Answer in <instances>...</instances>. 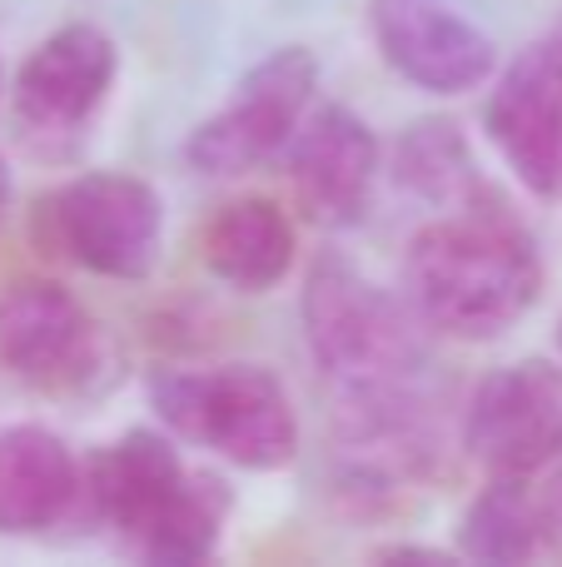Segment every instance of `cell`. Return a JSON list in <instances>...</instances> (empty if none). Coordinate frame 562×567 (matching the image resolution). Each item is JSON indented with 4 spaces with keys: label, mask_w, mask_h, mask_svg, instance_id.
I'll return each mask as SVG.
<instances>
[{
    "label": "cell",
    "mask_w": 562,
    "mask_h": 567,
    "mask_svg": "<svg viewBox=\"0 0 562 567\" xmlns=\"http://www.w3.org/2000/svg\"><path fill=\"white\" fill-rule=\"evenodd\" d=\"M414 313L444 339H503L543 293V259L503 199L454 209L418 229L404 259Z\"/></svg>",
    "instance_id": "1"
},
{
    "label": "cell",
    "mask_w": 562,
    "mask_h": 567,
    "mask_svg": "<svg viewBox=\"0 0 562 567\" xmlns=\"http://www.w3.org/2000/svg\"><path fill=\"white\" fill-rule=\"evenodd\" d=\"M149 409L175 439L199 443L249 473H274L299 453V413L264 363L165 369L149 379Z\"/></svg>",
    "instance_id": "2"
},
{
    "label": "cell",
    "mask_w": 562,
    "mask_h": 567,
    "mask_svg": "<svg viewBox=\"0 0 562 567\" xmlns=\"http://www.w3.org/2000/svg\"><path fill=\"white\" fill-rule=\"evenodd\" d=\"M299 313H304L309 353L319 373L334 379V389L414 379L428 359V323L414 313V303L358 275L344 255L314 259Z\"/></svg>",
    "instance_id": "3"
},
{
    "label": "cell",
    "mask_w": 562,
    "mask_h": 567,
    "mask_svg": "<svg viewBox=\"0 0 562 567\" xmlns=\"http://www.w3.org/2000/svg\"><path fill=\"white\" fill-rule=\"evenodd\" d=\"M45 249L100 279H145L165 239V205L139 175L95 169L40 199Z\"/></svg>",
    "instance_id": "4"
},
{
    "label": "cell",
    "mask_w": 562,
    "mask_h": 567,
    "mask_svg": "<svg viewBox=\"0 0 562 567\" xmlns=\"http://www.w3.org/2000/svg\"><path fill=\"white\" fill-rule=\"evenodd\" d=\"M314 90L319 60L304 45H284L264 55L235 85V100L219 115H209L205 125H195L185 145L189 169L209 179H239L284 159L309 105H314Z\"/></svg>",
    "instance_id": "5"
},
{
    "label": "cell",
    "mask_w": 562,
    "mask_h": 567,
    "mask_svg": "<svg viewBox=\"0 0 562 567\" xmlns=\"http://www.w3.org/2000/svg\"><path fill=\"white\" fill-rule=\"evenodd\" d=\"M464 449L478 468L533 478L562 458V363L518 359L483 373L464 409Z\"/></svg>",
    "instance_id": "6"
},
{
    "label": "cell",
    "mask_w": 562,
    "mask_h": 567,
    "mask_svg": "<svg viewBox=\"0 0 562 567\" xmlns=\"http://www.w3.org/2000/svg\"><path fill=\"white\" fill-rule=\"evenodd\" d=\"M483 130L503 165L538 199H562L558 185V135H562V30L518 50L493 70L483 105Z\"/></svg>",
    "instance_id": "7"
},
{
    "label": "cell",
    "mask_w": 562,
    "mask_h": 567,
    "mask_svg": "<svg viewBox=\"0 0 562 567\" xmlns=\"http://www.w3.org/2000/svg\"><path fill=\"white\" fill-rule=\"evenodd\" d=\"M368 30L384 65L428 95H468L498 70V45L454 0H368Z\"/></svg>",
    "instance_id": "8"
},
{
    "label": "cell",
    "mask_w": 562,
    "mask_h": 567,
    "mask_svg": "<svg viewBox=\"0 0 562 567\" xmlns=\"http://www.w3.org/2000/svg\"><path fill=\"white\" fill-rule=\"evenodd\" d=\"M294 205L319 229H354L368 215L378 179V140L368 120L344 105L304 115L294 145L284 150Z\"/></svg>",
    "instance_id": "9"
},
{
    "label": "cell",
    "mask_w": 562,
    "mask_h": 567,
    "mask_svg": "<svg viewBox=\"0 0 562 567\" xmlns=\"http://www.w3.org/2000/svg\"><path fill=\"white\" fill-rule=\"evenodd\" d=\"M115 40L90 20L60 25L20 60L10 105L30 135H75L115 85Z\"/></svg>",
    "instance_id": "10"
},
{
    "label": "cell",
    "mask_w": 562,
    "mask_h": 567,
    "mask_svg": "<svg viewBox=\"0 0 562 567\" xmlns=\"http://www.w3.org/2000/svg\"><path fill=\"white\" fill-rule=\"evenodd\" d=\"M100 333L85 303L55 279H15L0 289V363L40 389H75L95 373Z\"/></svg>",
    "instance_id": "11"
},
{
    "label": "cell",
    "mask_w": 562,
    "mask_h": 567,
    "mask_svg": "<svg viewBox=\"0 0 562 567\" xmlns=\"http://www.w3.org/2000/svg\"><path fill=\"white\" fill-rule=\"evenodd\" d=\"M185 483V463L169 449L165 433L129 429L110 449L80 458V488L70 528H110L135 548L139 533L159 518Z\"/></svg>",
    "instance_id": "12"
},
{
    "label": "cell",
    "mask_w": 562,
    "mask_h": 567,
    "mask_svg": "<svg viewBox=\"0 0 562 567\" xmlns=\"http://www.w3.org/2000/svg\"><path fill=\"white\" fill-rule=\"evenodd\" d=\"M80 488V458L45 423H15L0 433V538H40L70 528Z\"/></svg>",
    "instance_id": "13"
},
{
    "label": "cell",
    "mask_w": 562,
    "mask_h": 567,
    "mask_svg": "<svg viewBox=\"0 0 562 567\" xmlns=\"http://www.w3.org/2000/svg\"><path fill=\"white\" fill-rule=\"evenodd\" d=\"M294 219L264 195L229 199L205 225V265L239 293H269L294 269Z\"/></svg>",
    "instance_id": "14"
},
{
    "label": "cell",
    "mask_w": 562,
    "mask_h": 567,
    "mask_svg": "<svg viewBox=\"0 0 562 567\" xmlns=\"http://www.w3.org/2000/svg\"><path fill=\"white\" fill-rule=\"evenodd\" d=\"M394 179L418 195L424 205H438V209H473V205H488L493 189H488L483 169L473 159V145H468L464 125L454 120H414V125L398 135V150H394Z\"/></svg>",
    "instance_id": "15"
},
{
    "label": "cell",
    "mask_w": 562,
    "mask_h": 567,
    "mask_svg": "<svg viewBox=\"0 0 562 567\" xmlns=\"http://www.w3.org/2000/svg\"><path fill=\"white\" fill-rule=\"evenodd\" d=\"M229 508H235V493L219 473H185L179 493L159 508V518L139 533L135 553L155 567H195L219 553L225 538Z\"/></svg>",
    "instance_id": "16"
},
{
    "label": "cell",
    "mask_w": 562,
    "mask_h": 567,
    "mask_svg": "<svg viewBox=\"0 0 562 567\" xmlns=\"http://www.w3.org/2000/svg\"><path fill=\"white\" fill-rule=\"evenodd\" d=\"M533 553H543L533 483L493 473V483L483 493H473V503L458 518V558L513 567V563H528Z\"/></svg>",
    "instance_id": "17"
},
{
    "label": "cell",
    "mask_w": 562,
    "mask_h": 567,
    "mask_svg": "<svg viewBox=\"0 0 562 567\" xmlns=\"http://www.w3.org/2000/svg\"><path fill=\"white\" fill-rule=\"evenodd\" d=\"M543 473H548L543 488H533L538 533H543V548H548V553H562V458L548 463Z\"/></svg>",
    "instance_id": "18"
},
{
    "label": "cell",
    "mask_w": 562,
    "mask_h": 567,
    "mask_svg": "<svg viewBox=\"0 0 562 567\" xmlns=\"http://www.w3.org/2000/svg\"><path fill=\"white\" fill-rule=\"evenodd\" d=\"M384 563H448V553H438V548H388V553H378Z\"/></svg>",
    "instance_id": "19"
},
{
    "label": "cell",
    "mask_w": 562,
    "mask_h": 567,
    "mask_svg": "<svg viewBox=\"0 0 562 567\" xmlns=\"http://www.w3.org/2000/svg\"><path fill=\"white\" fill-rule=\"evenodd\" d=\"M6 209H10V165L0 155V219H6Z\"/></svg>",
    "instance_id": "20"
},
{
    "label": "cell",
    "mask_w": 562,
    "mask_h": 567,
    "mask_svg": "<svg viewBox=\"0 0 562 567\" xmlns=\"http://www.w3.org/2000/svg\"><path fill=\"white\" fill-rule=\"evenodd\" d=\"M562 30V25H558ZM558 185H562V135H558Z\"/></svg>",
    "instance_id": "21"
},
{
    "label": "cell",
    "mask_w": 562,
    "mask_h": 567,
    "mask_svg": "<svg viewBox=\"0 0 562 567\" xmlns=\"http://www.w3.org/2000/svg\"><path fill=\"white\" fill-rule=\"evenodd\" d=\"M0 95H6V70H0Z\"/></svg>",
    "instance_id": "22"
},
{
    "label": "cell",
    "mask_w": 562,
    "mask_h": 567,
    "mask_svg": "<svg viewBox=\"0 0 562 567\" xmlns=\"http://www.w3.org/2000/svg\"><path fill=\"white\" fill-rule=\"evenodd\" d=\"M558 349H562V319H558Z\"/></svg>",
    "instance_id": "23"
}]
</instances>
